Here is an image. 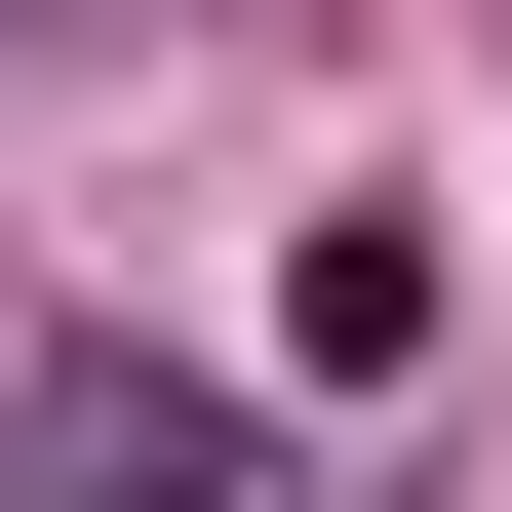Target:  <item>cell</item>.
I'll use <instances>...</instances> for the list:
<instances>
[{"mask_svg":"<svg viewBox=\"0 0 512 512\" xmlns=\"http://www.w3.org/2000/svg\"><path fill=\"white\" fill-rule=\"evenodd\" d=\"M276 355H316V394H394V355H434V237H394V197H316V237H276Z\"/></svg>","mask_w":512,"mask_h":512,"instance_id":"7a4b0ae2","label":"cell"},{"mask_svg":"<svg viewBox=\"0 0 512 512\" xmlns=\"http://www.w3.org/2000/svg\"><path fill=\"white\" fill-rule=\"evenodd\" d=\"M0 512H276V434L197 355H40V394H0Z\"/></svg>","mask_w":512,"mask_h":512,"instance_id":"6da1fadb","label":"cell"}]
</instances>
